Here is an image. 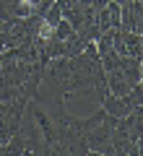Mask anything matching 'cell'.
Masks as SVG:
<instances>
[{
  "mask_svg": "<svg viewBox=\"0 0 143 156\" xmlns=\"http://www.w3.org/2000/svg\"><path fill=\"white\" fill-rule=\"evenodd\" d=\"M112 50L120 57H141L143 60V34L117 29L115 37H112Z\"/></svg>",
  "mask_w": 143,
  "mask_h": 156,
  "instance_id": "cell-1",
  "label": "cell"
},
{
  "mask_svg": "<svg viewBox=\"0 0 143 156\" xmlns=\"http://www.w3.org/2000/svg\"><path fill=\"white\" fill-rule=\"evenodd\" d=\"M141 0H127L125 5H120V29L122 31H135L143 34V18H141Z\"/></svg>",
  "mask_w": 143,
  "mask_h": 156,
  "instance_id": "cell-2",
  "label": "cell"
},
{
  "mask_svg": "<svg viewBox=\"0 0 143 156\" xmlns=\"http://www.w3.org/2000/svg\"><path fill=\"white\" fill-rule=\"evenodd\" d=\"M141 57H120V65H117V70L125 76V81L130 86H138L143 83V70H141Z\"/></svg>",
  "mask_w": 143,
  "mask_h": 156,
  "instance_id": "cell-3",
  "label": "cell"
},
{
  "mask_svg": "<svg viewBox=\"0 0 143 156\" xmlns=\"http://www.w3.org/2000/svg\"><path fill=\"white\" fill-rule=\"evenodd\" d=\"M86 156H104V154H99V151H88Z\"/></svg>",
  "mask_w": 143,
  "mask_h": 156,
  "instance_id": "cell-4",
  "label": "cell"
},
{
  "mask_svg": "<svg viewBox=\"0 0 143 156\" xmlns=\"http://www.w3.org/2000/svg\"><path fill=\"white\" fill-rule=\"evenodd\" d=\"M112 3H117V5H125V3H127V0H112Z\"/></svg>",
  "mask_w": 143,
  "mask_h": 156,
  "instance_id": "cell-5",
  "label": "cell"
}]
</instances>
